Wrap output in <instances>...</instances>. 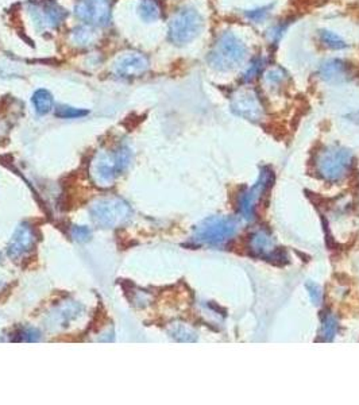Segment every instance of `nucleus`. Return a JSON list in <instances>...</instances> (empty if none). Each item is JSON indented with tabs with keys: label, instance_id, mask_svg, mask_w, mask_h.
Returning <instances> with one entry per match:
<instances>
[{
	"label": "nucleus",
	"instance_id": "obj_1",
	"mask_svg": "<svg viewBox=\"0 0 359 405\" xmlns=\"http://www.w3.org/2000/svg\"><path fill=\"white\" fill-rule=\"evenodd\" d=\"M247 47L243 40L231 31H224L215 40L208 53V62L219 72L237 69L246 59Z\"/></svg>",
	"mask_w": 359,
	"mask_h": 405
},
{
	"label": "nucleus",
	"instance_id": "obj_2",
	"mask_svg": "<svg viewBox=\"0 0 359 405\" xmlns=\"http://www.w3.org/2000/svg\"><path fill=\"white\" fill-rule=\"evenodd\" d=\"M203 24L204 22L198 10L192 7H181L173 14L169 22V40L177 46L186 45L199 37L203 30Z\"/></svg>",
	"mask_w": 359,
	"mask_h": 405
},
{
	"label": "nucleus",
	"instance_id": "obj_3",
	"mask_svg": "<svg viewBox=\"0 0 359 405\" xmlns=\"http://www.w3.org/2000/svg\"><path fill=\"white\" fill-rule=\"evenodd\" d=\"M237 221L227 216H212L196 226L193 240L200 244L219 246L231 240L237 233Z\"/></svg>",
	"mask_w": 359,
	"mask_h": 405
},
{
	"label": "nucleus",
	"instance_id": "obj_4",
	"mask_svg": "<svg viewBox=\"0 0 359 405\" xmlns=\"http://www.w3.org/2000/svg\"><path fill=\"white\" fill-rule=\"evenodd\" d=\"M353 163V154L339 146L321 152L316 160V170L324 180L338 182L346 176Z\"/></svg>",
	"mask_w": 359,
	"mask_h": 405
},
{
	"label": "nucleus",
	"instance_id": "obj_5",
	"mask_svg": "<svg viewBox=\"0 0 359 405\" xmlns=\"http://www.w3.org/2000/svg\"><path fill=\"white\" fill-rule=\"evenodd\" d=\"M131 161V152L120 146L114 153H101L95 162V179L101 185H110Z\"/></svg>",
	"mask_w": 359,
	"mask_h": 405
},
{
	"label": "nucleus",
	"instance_id": "obj_6",
	"mask_svg": "<svg viewBox=\"0 0 359 405\" xmlns=\"http://www.w3.org/2000/svg\"><path fill=\"white\" fill-rule=\"evenodd\" d=\"M30 17L40 33L57 30L64 23L66 13L54 0H37L30 3Z\"/></svg>",
	"mask_w": 359,
	"mask_h": 405
},
{
	"label": "nucleus",
	"instance_id": "obj_7",
	"mask_svg": "<svg viewBox=\"0 0 359 405\" xmlns=\"http://www.w3.org/2000/svg\"><path fill=\"white\" fill-rule=\"evenodd\" d=\"M131 209L127 202L120 199L98 202L91 208V216L95 224L103 228H112L130 219Z\"/></svg>",
	"mask_w": 359,
	"mask_h": 405
},
{
	"label": "nucleus",
	"instance_id": "obj_8",
	"mask_svg": "<svg viewBox=\"0 0 359 405\" xmlns=\"http://www.w3.org/2000/svg\"><path fill=\"white\" fill-rule=\"evenodd\" d=\"M114 0H78L75 15L84 24L105 27L111 23Z\"/></svg>",
	"mask_w": 359,
	"mask_h": 405
},
{
	"label": "nucleus",
	"instance_id": "obj_9",
	"mask_svg": "<svg viewBox=\"0 0 359 405\" xmlns=\"http://www.w3.org/2000/svg\"><path fill=\"white\" fill-rule=\"evenodd\" d=\"M231 110L235 115L250 122H258L263 117V105L258 94L250 87H240L231 95Z\"/></svg>",
	"mask_w": 359,
	"mask_h": 405
},
{
	"label": "nucleus",
	"instance_id": "obj_10",
	"mask_svg": "<svg viewBox=\"0 0 359 405\" xmlns=\"http://www.w3.org/2000/svg\"><path fill=\"white\" fill-rule=\"evenodd\" d=\"M274 182L273 170L269 168H263L258 182H256L247 192H244L240 199V212L246 219H253L257 204L260 202L265 192L270 188Z\"/></svg>",
	"mask_w": 359,
	"mask_h": 405
},
{
	"label": "nucleus",
	"instance_id": "obj_11",
	"mask_svg": "<svg viewBox=\"0 0 359 405\" xmlns=\"http://www.w3.org/2000/svg\"><path fill=\"white\" fill-rule=\"evenodd\" d=\"M149 68L150 61L143 53L127 52L114 62L112 73L123 80H131L143 76Z\"/></svg>",
	"mask_w": 359,
	"mask_h": 405
},
{
	"label": "nucleus",
	"instance_id": "obj_12",
	"mask_svg": "<svg viewBox=\"0 0 359 405\" xmlns=\"http://www.w3.org/2000/svg\"><path fill=\"white\" fill-rule=\"evenodd\" d=\"M250 250L253 256L270 263H282L286 260L285 251L276 247L272 237L265 231H257L250 237Z\"/></svg>",
	"mask_w": 359,
	"mask_h": 405
},
{
	"label": "nucleus",
	"instance_id": "obj_13",
	"mask_svg": "<svg viewBox=\"0 0 359 405\" xmlns=\"http://www.w3.org/2000/svg\"><path fill=\"white\" fill-rule=\"evenodd\" d=\"M34 243H36V237L33 234V230L29 226L22 224L14 233L13 240L8 244L7 253L11 258H20L23 254L31 250Z\"/></svg>",
	"mask_w": 359,
	"mask_h": 405
},
{
	"label": "nucleus",
	"instance_id": "obj_14",
	"mask_svg": "<svg viewBox=\"0 0 359 405\" xmlns=\"http://www.w3.org/2000/svg\"><path fill=\"white\" fill-rule=\"evenodd\" d=\"M319 75L323 80L332 82V84L344 82L353 78L350 65L344 61L337 60V59L323 62L320 66Z\"/></svg>",
	"mask_w": 359,
	"mask_h": 405
},
{
	"label": "nucleus",
	"instance_id": "obj_15",
	"mask_svg": "<svg viewBox=\"0 0 359 405\" xmlns=\"http://www.w3.org/2000/svg\"><path fill=\"white\" fill-rule=\"evenodd\" d=\"M96 27L84 24V26H79L76 29L72 30L71 33V40L73 45L79 46V47H89L91 45H94L96 42V33H95Z\"/></svg>",
	"mask_w": 359,
	"mask_h": 405
},
{
	"label": "nucleus",
	"instance_id": "obj_16",
	"mask_svg": "<svg viewBox=\"0 0 359 405\" xmlns=\"http://www.w3.org/2000/svg\"><path fill=\"white\" fill-rule=\"evenodd\" d=\"M140 20L145 22H157L162 18V6L160 0H140L138 6Z\"/></svg>",
	"mask_w": 359,
	"mask_h": 405
},
{
	"label": "nucleus",
	"instance_id": "obj_17",
	"mask_svg": "<svg viewBox=\"0 0 359 405\" xmlns=\"http://www.w3.org/2000/svg\"><path fill=\"white\" fill-rule=\"evenodd\" d=\"M31 101H33L36 111L40 115L49 114L53 110V105H54L53 95L47 89H38V91H36L34 95H33V98H31Z\"/></svg>",
	"mask_w": 359,
	"mask_h": 405
},
{
	"label": "nucleus",
	"instance_id": "obj_18",
	"mask_svg": "<svg viewBox=\"0 0 359 405\" xmlns=\"http://www.w3.org/2000/svg\"><path fill=\"white\" fill-rule=\"evenodd\" d=\"M338 331V322L331 314H325L321 319V328H320V341L323 342H331Z\"/></svg>",
	"mask_w": 359,
	"mask_h": 405
},
{
	"label": "nucleus",
	"instance_id": "obj_19",
	"mask_svg": "<svg viewBox=\"0 0 359 405\" xmlns=\"http://www.w3.org/2000/svg\"><path fill=\"white\" fill-rule=\"evenodd\" d=\"M263 81L266 85L272 87V88H277L279 85H282L285 80H286V72L279 68V66H272V68H268L263 73Z\"/></svg>",
	"mask_w": 359,
	"mask_h": 405
},
{
	"label": "nucleus",
	"instance_id": "obj_20",
	"mask_svg": "<svg viewBox=\"0 0 359 405\" xmlns=\"http://www.w3.org/2000/svg\"><path fill=\"white\" fill-rule=\"evenodd\" d=\"M320 40L324 46L332 49V50H342L344 47H347V43L344 42V40L338 36L337 33L334 31H330V30H321L320 31Z\"/></svg>",
	"mask_w": 359,
	"mask_h": 405
},
{
	"label": "nucleus",
	"instance_id": "obj_21",
	"mask_svg": "<svg viewBox=\"0 0 359 405\" xmlns=\"http://www.w3.org/2000/svg\"><path fill=\"white\" fill-rule=\"evenodd\" d=\"M87 114H88L87 110L75 108V107H69V105H60L54 111V115L61 119H79V118L85 117Z\"/></svg>",
	"mask_w": 359,
	"mask_h": 405
},
{
	"label": "nucleus",
	"instance_id": "obj_22",
	"mask_svg": "<svg viewBox=\"0 0 359 405\" xmlns=\"http://www.w3.org/2000/svg\"><path fill=\"white\" fill-rule=\"evenodd\" d=\"M266 61L265 59H256L251 61L250 66L247 68V71L243 75V81L244 82H251L256 78L261 76V73H263V68H265Z\"/></svg>",
	"mask_w": 359,
	"mask_h": 405
},
{
	"label": "nucleus",
	"instance_id": "obj_23",
	"mask_svg": "<svg viewBox=\"0 0 359 405\" xmlns=\"http://www.w3.org/2000/svg\"><path fill=\"white\" fill-rule=\"evenodd\" d=\"M272 8H273V4L265 6V7H260V8H256V10L247 11V13H246V17L249 18V20H253L254 23H261L262 20H265L268 18V15L270 14V10H272Z\"/></svg>",
	"mask_w": 359,
	"mask_h": 405
},
{
	"label": "nucleus",
	"instance_id": "obj_24",
	"mask_svg": "<svg viewBox=\"0 0 359 405\" xmlns=\"http://www.w3.org/2000/svg\"><path fill=\"white\" fill-rule=\"evenodd\" d=\"M172 335H173L177 341H181V342H193V341H196L195 334H193L191 330H188L186 327H182V325L176 327V328L172 331Z\"/></svg>",
	"mask_w": 359,
	"mask_h": 405
},
{
	"label": "nucleus",
	"instance_id": "obj_25",
	"mask_svg": "<svg viewBox=\"0 0 359 405\" xmlns=\"http://www.w3.org/2000/svg\"><path fill=\"white\" fill-rule=\"evenodd\" d=\"M72 235H73V238H75L76 241H79V242H85V241H88V240L91 238L92 233H91V230H89L88 227H85V226H75V227L72 228Z\"/></svg>",
	"mask_w": 359,
	"mask_h": 405
},
{
	"label": "nucleus",
	"instance_id": "obj_26",
	"mask_svg": "<svg viewBox=\"0 0 359 405\" xmlns=\"http://www.w3.org/2000/svg\"><path fill=\"white\" fill-rule=\"evenodd\" d=\"M305 288L308 289V293L311 296V300L314 302V304L319 305L321 303V297H323V293H321V289H320L319 285L309 281V283L305 284Z\"/></svg>",
	"mask_w": 359,
	"mask_h": 405
},
{
	"label": "nucleus",
	"instance_id": "obj_27",
	"mask_svg": "<svg viewBox=\"0 0 359 405\" xmlns=\"http://www.w3.org/2000/svg\"><path fill=\"white\" fill-rule=\"evenodd\" d=\"M286 26H288V23H279L277 24L276 27H273V29H270L269 30V40L272 42V43H274V45H277V42L281 40V37L284 36V31L286 30Z\"/></svg>",
	"mask_w": 359,
	"mask_h": 405
},
{
	"label": "nucleus",
	"instance_id": "obj_28",
	"mask_svg": "<svg viewBox=\"0 0 359 405\" xmlns=\"http://www.w3.org/2000/svg\"><path fill=\"white\" fill-rule=\"evenodd\" d=\"M22 337L27 342H36L40 338V332L37 330H34V328H29V330H26V331L22 332Z\"/></svg>",
	"mask_w": 359,
	"mask_h": 405
}]
</instances>
